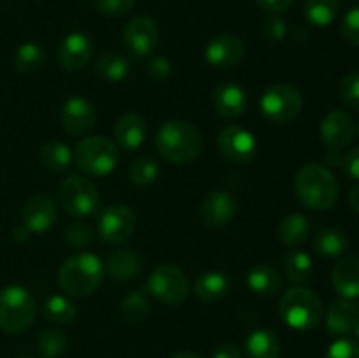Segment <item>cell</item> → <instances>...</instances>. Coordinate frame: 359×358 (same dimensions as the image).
I'll list each match as a JSON object with an SVG mask.
<instances>
[{"label":"cell","instance_id":"74e56055","mask_svg":"<svg viewBox=\"0 0 359 358\" xmlns=\"http://www.w3.org/2000/svg\"><path fill=\"white\" fill-rule=\"evenodd\" d=\"M93 228L84 221H72L65 228V242L70 248L83 249L88 248L93 241Z\"/></svg>","mask_w":359,"mask_h":358},{"label":"cell","instance_id":"4316f807","mask_svg":"<svg viewBox=\"0 0 359 358\" xmlns=\"http://www.w3.org/2000/svg\"><path fill=\"white\" fill-rule=\"evenodd\" d=\"M309 232H311L309 218L302 213H291L280 220L279 227H277V237L280 239L283 244L297 248L307 241Z\"/></svg>","mask_w":359,"mask_h":358},{"label":"cell","instance_id":"5b68a950","mask_svg":"<svg viewBox=\"0 0 359 358\" xmlns=\"http://www.w3.org/2000/svg\"><path fill=\"white\" fill-rule=\"evenodd\" d=\"M37 314V304L27 288L11 284L0 290V329L6 333L25 332L30 329Z\"/></svg>","mask_w":359,"mask_h":358},{"label":"cell","instance_id":"f5cc1de1","mask_svg":"<svg viewBox=\"0 0 359 358\" xmlns=\"http://www.w3.org/2000/svg\"><path fill=\"white\" fill-rule=\"evenodd\" d=\"M358 133H359V121H358Z\"/></svg>","mask_w":359,"mask_h":358},{"label":"cell","instance_id":"ffe728a7","mask_svg":"<svg viewBox=\"0 0 359 358\" xmlns=\"http://www.w3.org/2000/svg\"><path fill=\"white\" fill-rule=\"evenodd\" d=\"M359 323V304L351 300V298H344V300H337L330 305L328 312H326V330L330 336H347L353 333L354 329Z\"/></svg>","mask_w":359,"mask_h":358},{"label":"cell","instance_id":"60d3db41","mask_svg":"<svg viewBox=\"0 0 359 358\" xmlns=\"http://www.w3.org/2000/svg\"><path fill=\"white\" fill-rule=\"evenodd\" d=\"M340 34L349 44L359 48V7H353L340 21Z\"/></svg>","mask_w":359,"mask_h":358},{"label":"cell","instance_id":"836d02e7","mask_svg":"<svg viewBox=\"0 0 359 358\" xmlns=\"http://www.w3.org/2000/svg\"><path fill=\"white\" fill-rule=\"evenodd\" d=\"M44 316L48 321L56 323V325H69L76 319L77 309L70 298L63 295H51L44 302Z\"/></svg>","mask_w":359,"mask_h":358},{"label":"cell","instance_id":"603a6c76","mask_svg":"<svg viewBox=\"0 0 359 358\" xmlns=\"http://www.w3.org/2000/svg\"><path fill=\"white\" fill-rule=\"evenodd\" d=\"M245 283L256 295H276L283 288V277L276 267L269 263H256L248 270Z\"/></svg>","mask_w":359,"mask_h":358},{"label":"cell","instance_id":"e575fe53","mask_svg":"<svg viewBox=\"0 0 359 358\" xmlns=\"http://www.w3.org/2000/svg\"><path fill=\"white\" fill-rule=\"evenodd\" d=\"M149 312L151 305L144 291H132L121 302V316L128 325H139L146 321Z\"/></svg>","mask_w":359,"mask_h":358},{"label":"cell","instance_id":"d6986e66","mask_svg":"<svg viewBox=\"0 0 359 358\" xmlns=\"http://www.w3.org/2000/svg\"><path fill=\"white\" fill-rule=\"evenodd\" d=\"M248 91L237 83H221L212 90V105L223 118H238L248 109Z\"/></svg>","mask_w":359,"mask_h":358},{"label":"cell","instance_id":"30bf717a","mask_svg":"<svg viewBox=\"0 0 359 358\" xmlns=\"http://www.w3.org/2000/svg\"><path fill=\"white\" fill-rule=\"evenodd\" d=\"M160 42V30L147 16L133 18L123 28V46L126 53L137 60L147 58L154 53Z\"/></svg>","mask_w":359,"mask_h":358},{"label":"cell","instance_id":"8fae6325","mask_svg":"<svg viewBox=\"0 0 359 358\" xmlns=\"http://www.w3.org/2000/svg\"><path fill=\"white\" fill-rule=\"evenodd\" d=\"M217 150L233 164H249L258 153V140L244 126L228 125L217 135Z\"/></svg>","mask_w":359,"mask_h":358},{"label":"cell","instance_id":"f6af8a7d","mask_svg":"<svg viewBox=\"0 0 359 358\" xmlns=\"http://www.w3.org/2000/svg\"><path fill=\"white\" fill-rule=\"evenodd\" d=\"M342 167H344V171H346V174L349 175V178L358 179V181H359V147L351 151V153L347 154L346 158H344Z\"/></svg>","mask_w":359,"mask_h":358},{"label":"cell","instance_id":"f546056e","mask_svg":"<svg viewBox=\"0 0 359 358\" xmlns=\"http://www.w3.org/2000/svg\"><path fill=\"white\" fill-rule=\"evenodd\" d=\"M42 165L51 172H63L70 167L74 160V153L69 147V144L62 140H49L42 146L39 153Z\"/></svg>","mask_w":359,"mask_h":358},{"label":"cell","instance_id":"c3c4849f","mask_svg":"<svg viewBox=\"0 0 359 358\" xmlns=\"http://www.w3.org/2000/svg\"><path fill=\"white\" fill-rule=\"evenodd\" d=\"M13 235H14V241L25 242V241H28V237H30V230H28L25 225H20V227H14Z\"/></svg>","mask_w":359,"mask_h":358},{"label":"cell","instance_id":"83f0119b","mask_svg":"<svg viewBox=\"0 0 359 358\" xmlns=\"http://www.w3.org/2000/svg\"><path fill=\"white\" fill-rule=\"evenodd\" d=\"M245 354L248 358H279L280 340L272 330H255L245 339Z\"/></svg>","mask_w":359,"mask_h":358},{"label":"cell","instance_id":"b9f144b4","mask_svg":"<svg viewBox=\"0 0 359 358\" xmlns=\"http://www.w3.org/2000/svg\"><path fill=\"white\" fill-rule=\"evenodd\" d=\"M135 6V0H95V7L100 14L109 18H119L128 14Z\"/></svg>","mask_w":359,"mask_h":358},{"label":"cell","instance_id":"d4e9b609","mask_svg":"<svg viewBox=\"0 0 359 358\" xmlns=\"http://www.w3.org/2000/svg\"><path fill=\"white\" fill-rule=\"evenodd\" d=\"M105 272L114 281H130L140 272V256L132 249H116L104 263Z\"/></svg>","mask_w":359,"mask_h":358},{"label":"cell","instance_id":"1f68e13d","mask_svg":"<svg viewBox=\"0 0 359 358\" xmlns=\"http://www.w3.org/2000/svg\"><path fill=\"white\" fill-rule=\"evenodd\" d=\"M283 265L286 277L294 284L307 283L312 276V270H314L311 255L305 251H298V249L287 253Z\"/></svg>","mask_w":359,"mask_h":358},{"label":"cell","instance_id":"8d00e7d4","mask_svg":"<svg viewBox=\"0 0 359 358\" xmlns=\"http://www.w3.org/2000/svg\"><path fill=\"white\" fill-rule=\"evenodd\" d=\"M69 346V339L58 329H46L37 339V351L44 358H58L65 353Z\"/></svg>","mask_w":359,"mask_h":358},{"label":"cell","instance_id":"3957f363","mask_svg":"<svg viewBox=\"0 0 359 358\" xmlns=\"http://www.w3.org/2000/svg\"><path fill=\"white\" fill-rule=\"evenodd\" d=\"M105 267L93 253H77L67 258L58 270V284L69 297L83 298L97 291L104 279Z\"/></svg>","mask_w":359,"mask_h":358},{"label":"cell","instance_id":"ee69618b","mask_svg":"<svg viewBox=\"0 0 359 358\" xmlns=\"http://www.w3.org/2000/svg\"><path fill=\"white\" fill-rule=\"evenodd\" d=\"M325 358H359V344L351 339H339L328 347Z\"/></svg>","mask_w":359,"mask_h":358},{"label":"cell","instance_id":"d6a6232c","mask_svg":"<svg viewBox=\"0 0 359 358\" xmlns=\"http://www.w3.org/2000/svg\"><path fill=\"white\" fill-rule=\"evenodd\" d=\"M340 11L339 0H305L304 16L316 27H328Z\"/></svg>","mask_w":359,"mask_h":358},{"label":"cell","instance_id":"e0dca14e","mask_svg":"<svg viewBox=\"0 0 359 358\" xmlns=\"http://www.w3.org/2000/svg\"><path fill=\"white\" fill-rule=\"evenodd\" d=\"M356 123L344 111H332L325 116L319 126V137L330 150H340L353 140Z\"/></svg>","mask_w":359,"mask_h":358},{"label":"cell","instance_id":"277c9868","mask_svg":"<svg viewBox=\"0 0 359 358\" xmlns=\"http://www.w3.org/2000/svg\"><path fill=\"white\" fill-rule=\"evenodd\" d=\"M279 312L290 329L309 332L321 323L325 307L321 298L311 288L294 286L280 297Z\"/></svg>","mask_w":359,"mask_h":358},{"label":"cell","instance_id":"4dcf8cb0","mask_svg":"<svg viewBox=\"0 0 359 358\" xmlns=\"http://www.w3.org/2000/svg\"><path fill=\"white\" fill-rule=\"evenodd\" d=\"M46 63V51L37 42H25L18 48L14 56V67L21 74H34Z\"/></svg>","mask_w":359,"mask_h":358},{"label":"cell","instance_id":"7a4b0ae2","mask_svg":"<svg viewBox=\"0 0 359 358\" xmlns=\"http://www.w3.org/2000/svg\"><path fill=\"white\" fill-rule=\"evenodd\" d=\"M154 146L158 153L170 164H189L202 151V135L191 123L170 119L158 128Z\"/></svg>","mask_w":359,"mask_h":358},{"label":"cell","instance_id":"44dd1931","mask_svg":"<svg viewBox=\"0 0 359 358\" xmlns=\"http://www.w3.org/2000/svg\"><path fill=\"white\" fill-rule=\"evenodd\" d=\"M116 142L123 151H135L144 144L147 135V123L137 112H128L118 119L114 128Z\"/></svg>","mask_w":359,"mask_h":358},{"label":"cell","instance_id":"484cf974","mask_svg":"<svg viewBox=\"0 0 359 358\" xmlns=\"http://www.w3.org/2000/svg\"><path fill=\"white\" fill-rule=\"evenodd\" d=\"M312 248L318 255L326 256V258H337L349 249V237L340 228L325 227L314 235Z\"/></svg>","mask_w":359,"mask_h":358},{"label":"cell","instance_id":"52a82bcc","mask_svg":"<svg viewBox=\"0 0 359 358\" xmlns=\"http://www.w3.org/2000/svg\"><path fill=\"white\" fill-rule=\"evenodd\" d=\"M304 107V97L294 86L286 83H277L266 88L259 97V112L270 123L293 121Z\"/></svg>","mask_w":359,"mask_h":358},{"label":"cell","instance_id":"816d5d0a","mask_svg":"<svg viewBox=\"0 0 359 358\" xmlns=\"http://www.w3.org/2000/svg\"><path fill=\"white\" fill-rule=\"evenodd\" d=\"M354 333H356V337H358V339H359V323H358V326H356V329H354Z\"/></svg>","mask_w":359,"mask_h":358},{"label":"cell","instance_id":"5bb4252c","mask_svg":"<svg viewBox=\"0 0 359 358\" xmlns=\"http://www.w3.org/2000/svg\"><path fill=\"white\" fill-rule=\"evenodd\" d=\"M21 218L30 234H46L49 228L55 227L58 220V207L51 197L46 193H37L27 200Z\"/></svg>","mask_w":359,"mask_h":358},{"label":"cell","instance_id":"7bdbcfd3","mask_svg":"<svg viewBox=\"0 0 359 358\" xmlns=\"http://www.w3.org/2000/svg\"><path fill=\"white\" fill-rule=\"evenodd\" d=\"M146 74L156 83H163L170 77L172 74V63L170 60L165 58V56H151L149 62L146 63Z\"/></svg>","mask_w":359,"mask_h":358},{"label":"cell","instance_id":"cb8c5ba5","mask_svg":"<svg viewBox=\"0 0 359 358\" xmlns=\"http://www.w3.org/2000/svg\"><path fill=\"white\" fill-rule=\"evenodd\" d=\"M231 281L224 272H217V270H209L196 277L195 281V293L200 300L203 302H219L221 298L226 297L230 293Z\"/></svg>","mask_w":359,"mask_h":358},{"label":"cell","instance_id":"8992f818","mask_svg":"<svg viewBox=\"0 0 359 358\" xmlns=\"http://www.w3.org/2000/svg\"><path fill=\"white\" fill-rule=\"evenodd\" d=\"M77 167L88 175L105 178L112 174L119 164V147L104 135L86 137L77 142L74 151Z\"/></svg>","mask_w":359,"mask_h":358},{"label":"cell","instance_id":"9c48e42d","mask_svg":"<svg viewBox=\"0 0 359 358\" xmlns=\"http://www.w3.org/2000/svg\"><path fill=\"white\" fill-rule=\"evenodd\" d=\"M63 209L72 216H91L98 207V192L93 183L79 174H69L58 188Z\"/></svg>","mask_w":359,"mask_h":358},{"label":"cell","instance_id":"f35d334b","mask_svg":"<svg viewBox=\"0 0 359 358\" xmlns=\"http://www.w3.org/2000/svg\"><path fill=\"white\" fill-rule=\"evenodd\" d=\"M340 100L351 109L359 111V72H351L339 84Z\"/></svg>","mask_w":359,"mask_h":358},{"label":"cell","instance_id":"7402d4cb","mask_svg":"<svg viewBox=\"0 0 359 358\" xmlns=\"http://www.w3.org/2000/svg\"><path fill=\"white\" fill-rule=\"evenodd\" d=\"M332 283L337 293L344 298L359 297V258L358 256H344L335 263L332 272Z\"/></svg>","mask_w":359,"mask_h":358},{"label":"cell","instance_id":"681fc988","mask_svg":"<svg viewBox=\"0 0 359 358\" xmlns=\"http://www.w3.org/2000/svg\"><path fill=\"white\" fill-rule=\"evenodd\" d=\"M349 206L353 207V211H356V213H359V186H358V188L351 190V193H349Z\"/></svg>","mask_w":359,"mask_h":358},{"label":"cell","instance_id":"d590c367","mask_svg":"<svg viewBox=\"0 0 359 358\" xmlns=\"http://www.w3.org/2000/svg\"><path fill=\"white\" fill-rule=\"evenodd\" d=\"M160 175V165L151 157H139L130 165L128 178L135 186H149Z\"/></svg>","mask_w":359,"mask_h":358},{"label":"cell","instance_id":"db71d44e","mask_svg":"<svg viewBox=\"0 0 359 358\" xmlns=\"http://www.w3.org/2000/svg\"><path fill=\"white\" fill-rule=\"evenodd\" d=\"M20 358H32V357H20Z\"/></svg>","mask_w":359,"mask_h":358},{"label":"cell","instance_id":"ab89813d","mask_svg":"<svg viewBox=\"0 0 359 358\" xmlns=\"http://www.w3.org/2000/svg\"><path fill=\"white\" fill-rule=\"evenodd\" d=\"M262 37L266 42H280L286 39L287 35V25L279 14H270L269 18H265L262 23Z\"/></svg>","mask_w":359,"mask_h":358},{"label":"cell","instance_id":"bcb514c9","mask_svg":"<svg viewBox=\"0 0 359 358\" xmlns=\"http://www.w3.org/2000/svg\"><path fill=\"white\" fill-rule=\"evenodd\" d=\"M293 2L294 0H256V4H258L263 11H269V13L272 14L283 13V11H286Z\"/></svg>","mask_w":359,"mask_h":358},{"label":"cell","instance_id":"f907efd6","mask_svg":"<svg viewBox=\"0 0 359 358\" xmlns=\"http://www.w3.org/2000/svg\"><path fill=\"white\" fill-rule=\"evenodd\" d=\"M172 358H200V357L196 353H193V351H179V353H175Z\"/></svg>","mask_w":359,"mask_h":358},{"label":"cell","instance_id":"7dc6e473","mask_svg":"<svg viewBox=\"0 0 359 358\" xmlns=\"http://www.w3.org/2000/svg\"><path fill=\"white\" fill-rule=\"evenodd\" d=\"M210 358H242V353L235 344H223V346L214 350Z\"/></svg>","mask_w":359,"mask_h":358},{"label":"cell","instance_id":"ba28073f","mask_svg":"<svg viewBox=\"0 0 359 358\" xmlns=\"http://www.w3.org/2000/svg\"><path fill=\"white\" fill-rule=\"evenodd\" d=\"M146 288L156 300L177 305L188 298L189 277L174 263H160L147 277Z\"/></svg>","mask_w":359,"mask_h":358},{"label":"cell","instance_id":"ac0fdd59","mask_svg":"<svg viewBox=\"0 0 359 358\" xmlns=\"http://www.w3.org/2000/svg\"><path fill=\"white\" fill-rule=\"evenodd\" d=\"M93 104L83 97H70L62 107V125L70 135H84L95 125Z\"/></svg>","mask_w":359,"mask_h":358},{"label":"cell","instance_id":"f1b7e54d","mask_svg":"<svg viewBox=\"0 0 359 358\" xmlns=\"http://www.w3.org/2000/svg\"><path fill=\"white\" fill-rule=\"evenodd\" d=\"M98 76L107 83H121L130 74V62L118 51H104L95 62Z\"/></svg>","mask_w":359,"mask_h":358},{"label":"cell","instance_id":"2e32d148","mask_svg":"<svg viewBox=\"0 0 359 358\" xmlns=\"http://www.w3.org/2000/svg\"><path fill=\"white\" fill-rule=\"evenodd\" d=\"M93 56V42L83 32H72L58 46L56 58L62 69L76 72L84 69Z\"/></svg>","mask_w":359,"mask_h":358},{"label":"cell","instance_id":"9a60e30c","mask_svg":"<svg viewBox=\"0 0 359 358\" xmlns=\"http://www.w3.org/2000/svg\"><path fill=\"white\" fill-rule=\"evenodd\" d=\"M237 214V200L224 190L210 192L200 206V220L210 228H223Z\"/></svg>","mask_w":359,"mask_h":358},{"label":"cell","instance_id":"4fadbf2b","mask_svg":"<svg viewBox=\"0 0 359 358\" xmlns=\"http://www.w3.org/2000/svg\"><path fill=\"white\" fill-rule=\"evenodd\" d=\"M244 51L245 48L241 37L223 34L210 39L209 44L205 46V51H203V58L212 69L228 70L241 63V60L244 58Z\"/></svg>","mask_w":359,"mask_h":358},{"label":"cell","instance_id":"6da1fadb","mask_svg":"<svg viewBox=\"0 0 359 358\" xmlns=\"http://www.w3.org/2000/svg\"><path fill=\"white\" fill-rule=\"evenodd\" d=\"M294 193L307 209L328 211L339 199V183L325 165L307 164L294 178Z\"/></svg>","mask_w":359,"mask_h":358},{"label":"cell","instance_id":"7c38bea8","mask_svg":"<svg viewBox=\"0 0 359 358\" xmlns=\"http://www.w3.org/2000/svg\"><path fill=\"white\" fill-rule=\"evenodd\" d=\"M137 225L135 213L128 206L114 204L98 218V235L109 244H119L133 234Z\"/></svg>","mask_w":359,"mask_h":358}]
</instances>
